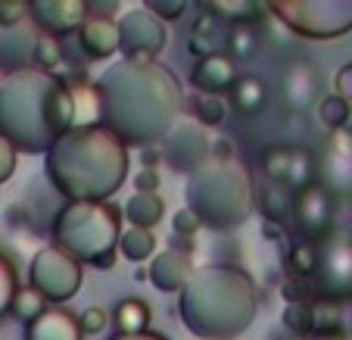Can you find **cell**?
Wrapping results in <instances>:
<instances>
[{"label":"cell","mask_w":352,"mask_h":340,"mask_svg":"<svg viewBox=\"0 0 352 340\" xmlns=\"http://www.w3.org/2000/svg\"><path fill=\"white\" fill-rule=\"evenodd\" d=\"M109 321H113V315H109L107 309H100V306H87L85 312L78 315L81 334H100V331H107Z\"/></svg>","instance_id":"31"},{"label":"cell","mask_w":352,"mask_h":340,"mask_svg":"<svg viewBox=\"0 0 352 340\" xmlns=\"http://www.w3.org/2000/svg\"><path fill=\"white\" fill-rule=\"evenodd\" d=\"M47 297L41 294V290H34L32 284L28 287H19V290H16V297H13V306H10V315H13V319H19V321H25V325H32V321H38L41 315L47 312Z\"/></svg>","instance_id":"21"},{"label":"cell","mask_w":352,"mask_h":340,"mask_svg":"<svg viewBox=\"0 0 352 340\" xmlns=\"http://www.w3.org/2000/svg\"><path fill=\"white\" fill-rule=\"evenodd\" d=\"M146 10H150V13L153 16H162V19H175V16H181L187 10V3H160V0H150V3H146Z\"/></svg>","instance_id":"36"},{"label":"cell","mask_w":352,"mask_h":340,"mask_svg":"<svg viewBox=\"0 0 352 340\" xmlns=\"http://www.w3.org/2000/svg\"><path fill=\"white\" fill-rule=\"evenodd\" d=\"M333 215H337V197L327 191L321 181L302 187V191L293 193V219H296V231L309 240V244H318V240L331 237L333 231Z\"/></svg>","instance_id":"5"},{"label":"cell","mask_w":352,"mask_h":340,"mask_svg":"<svg viewBox=\"0 0 352 340\" xmlns=\"http://www.w3.org/2000/svg\"><path fill=\"white\" fill-rule=\"evenodd\" d=\"M119 34H122V50L131 56V63H146L153 60L166 44V32H162L160 19L150 10H134L125 19L119 22Z\"/></svg>","instance_id":"8"},{"label":"cell","mask_w":352,"mask_h":340,"mask_svg":"<svg viewBox=\"0 0 352 340\" xmlns=\"http://www.w3.org/2000/svg\"><path fill=\"white\" fill-rule=\"evenodd\" d=\"M237 78H240L237 66H234V60L231 56H225V54L203 56V60L193 66V72H190V85L197 87L199 94H212V97L231 91Z\"/></svg>","instance_id":"12"},{"label":"cell","mask_w":352,"mask_h":340,"mask_svg":"<svg viewBox=\"0 0 352 340\" xmlns=\"http://www.w3.org/2000/svg\"><path fill=\"white\" fill-rule=\"evenodd\" d=\"M66 131H72V107L63 78L25 69L0 81V138L16 150L38 153Z\"/></svg>","instance_id":"1"},{"label":"cell","mask_w":352,"mask_h":340,"mask_svg":"<svg viewBox=\"0 0 352 340\" xmlns=\"http://www.w3.org/2000/svg\"><path fill=\"white\" fill-rule=\"evenodd\" d=\"M28 16V3L25 0H0V28H13L22 25Z\"/></svg>","instance_id":"32"},{"label":"cell","mask_w":352,"mask_h":340,"mask_svg":"<svg viewBox=\"0 0 352 340\" xmlns=\"http://www.w3.org/2000/svg\"><path fill=\"white\" fill-rule=\"evenodd\" d=\"M41 34L32 28V22H22L13 28H0V69L10 75L25 72V66H34V44Z\"/></svg>","instance_id":"11"},{"label":"cell","mask_w":352,"mask_h":340,"mask_svg":"<svg viewBox=\"0 0 352 340\" xmlns=\"http://www.w3.org/2000/svg\"><path fill=\"white\" fill-rule=\"evenodd\" d=\"M228 100L240 116H256L268 103V87L259 75H240L234 81V87L228 91Z\"/></svg>","instance_id":"16"},{"label":"cell","mask_w":352,"mask_h":340,"mask_svg":"<svg viewBox=\"0 0 352 340\" xmlns=\"http://www.w3.org/2000/svg\"><path fill=\"white\" fill-rule=\"evenodd\" d=\"M315 340H352V334H315Z\"/></svg>","instance_id":"39"},{"label":"cell","mask_w":352,"mask_h":340,"mask_svg":"<svg viewBox=\"0 0 352 340\" xmlns=\"http://www.w3.org/2000/svg\"><path fill=\"white\" fill-rule=\"evenodd\" d=\"M13 169H16V147L7 138H0V184L13 175Z\"/></svg>","instance_id":"34"},{"label":"cell","mask_w":352,"mask_h":340,"mask_svg":"<svg viewBox=\"0 0 352 340\" xmlns=\"http://www.w3.org/2000/svg\"><path fill=\"white\" fill-rule=\"evenodd\" d=\"M199 225H203V222H199V215L193 213L190 206L178 209V213H175V219H172V231L181 234V237H193V234L199 231Z\"/></svg>","instance_id":"33"},{"label":"cell","mask_w":352,"mask_h":340,"mask_svg":"<svg viewBox=\"0 0 352 340\" xmlns=\"http://www.w3.org/2000/svg\"><path fill=\"white\" fill-rule=\"evenodd\" d=\"M16 290H19V281H16V268H13V262H10L7 256L0 253V319L10 312Z\"/></svg>","instance_id":"28"},{"label":"cell","mask_w":352,"mask_h":340,"mask_svg":"<svg viewBox=\"0 0 352 340\" xmlns=\"http://www.w3.org/2000/svg\"><path fill=\"white\" fill-rule=\"evenodd\" d=\"M262 197H268L265 203H262V213L268 215V219H274V222H280L287 215V209L293 206L290 203V197H287V187H280V184H268L265 191H262Z\"/></svg>","instance_id":"29"},{"label":"cell","mask_w":352,"mask_h":340,"mask_svg":"<svg viewBox=\"0 0 352 340\" xmlns=\"http://www.w3.org/2000/svg\"><path fill=\"white\" fill-rule=\"evenodd\" d=\"M78 41L91 60H107V56H113L122 47L119 25H116L113 19H85V25H81V32H78Z\"/></svg>","instance_id":"13"},{"label":"cell","mask_w":352,"mask_h":340,"mask_svg":"<svg viewBox=\"0 0 352 340\" xmlns=\"http://www.w3.org/2000/svg\"><path fill=\"white\" fill-rule=\"evenodd\" d=\"M231 60H250L259 54V34H256L253 22H237L228 25V44H225Z\"/></svg>","instance_id":"20"},{"label":"cell","mask_w":352,"mask_h":340,"mask_svg":"<svg viewBox=\"0 0 352 340\" xmlns=\"http://www.w3.org/2000/svg\"><path fill=\"white\" fill-rule=\"evenodd\" d=\"M209 13L225 16L228 25H237V22H250V13H256V3H206Z\"/></svg>","instance_id":"30"},{"label":"cell","mask_w":352,"mask_h":340,"mask_svg":"<svg viewBox=\"0 0 352 340\" xmlns=\"http://www.w3.org/2000/svg\"><path fill=\"white\" fill-rule=\"evenodd\" d=\"M228 44V28L221 32V22L212 19V16H206L203 22H197V28H193L190 34V50L203 60V56H215L219 54V47Z\"/></svg>","instance_id":"19"},{"label":"cell","mask_w":352,"mask_h":340,"mask_svg":"<svg viewBox=\"0 0 352 340\" xmlns=\"http://www.w3.org/2000/svg\"><path fill=\"white\" fill-rule=\"evenodd\" d=\"M262 172L274 181V184L287 187V191H302V187L315 184V160L306 147H293V144H280V147L265 150L262 156Z\"/></svg>","instance_id":"6"},{"label":"cell","mask_w":352,"mask_h":340,"mask_svg":"<svg viewBox=\"0 0 352 340\" xmlns=\"http://www.w3.org/2000/svg\"><path fill=\"white\" fill-rule=\"evenodd\" d=\"M333 87H337V94L343 97V100L352 103V63L337 72V81H333Z\"/></svg>","instance_id":"37"},{"label":"cell","mask_w":352,"mask_h":340,"mask_svg":"<svg viewBox=\"0 0 352 340\" xmlns=\"http://www.w3.org/2000/svg\"><path fill=\"white\" fill-rule=\"evenodd\" d=\"M349 100H343L340 94H331V97H324V100L318 103V119L324 122L331 131H340V128H349Z\"/></svg>","instance_id":"24"},{"label":"cell","mask_w":352,"mask_h":340,"mask_svg":"<svg viewBox=\"0 0 352 340\" xmlns=\"http://www.w3.org/2000/svg\"><path fill=\"white\" fill-rule=\"evenodd\" d=\"M134 187H138V193H156V187H160V172H156V169L138 172L134 175Z\"/></svg>","instance_id":"35"},{"label":"cell","mask_w":352,"mask_h":340,"mask_svg":"<svg viewBox=\"0 0 352 340\" xmlns=\"http://www.w3.org/2000/svg\"><path fill=\"white\" fill-rule=\"evenodd\" d=\"M119 209L109 203H69L54 225L56 247L72 256H81L97 268L116 262L119 244Z\"/></svg>","instance_id":"2"},{"label":"cell","mask_w":352,"mask_h":340,"mask_svg":"<svg viewBox=\"0 0 352 340\" xmlns=\"http://www.w3.org/2000/svg\"><path fill=\"white\" fill-rule=\"evenodd\" d=\"M212 153H215V160H219V162H231L234 160V144L228 138L215 140V144H212Z\"/></svg>","instance_id":"38"},{"label":"cell","mask_w":352,"mask_h":340,"mask_svg":"<svg viewBox=\"0 0 352 340\" xmlns=\"http://www.w3.org/2000/svg\"><path fill=\"white\" fill-rule=\"evenodd\" d=\"M125 215L131 222V228H146V231H153L156 222H162L166 215V206L156 193H134L131 200L125 203Z\"/></svg>","instance_id":"18"},{"label":"cell","mask_w":352,"mask_h":340,"mask_svg":"<svg viewBox=\"0 0 352 340\" xmlns=\"http://www.w3.org/2000/svg\"><path fill=\"white\" fill-rule=\"evenodd\" d=\"M63 63V47H60V38H50V34H41L38 44H34V66L38 72L50 75L56 72Z\"/></svg>","instance_id":"25"},{"label":"cell","mask_w":352,"mask_h":340,"mask_svg":"<svg viewBox=\"0 0 352 340\" xmlns=\"http://www.w3.org/2000/svg\"><path fill=\"white\" fill-rule=\"evenodd\" d=\"M28 16H32L34 25L41 28V34L63 38V34L81 32V25H85V19H87V3H60V0L28 3Z\"/></svg>","instance_id":"9"},{"label":"cell","mask_w":352,"mask_h":340,"mask_svg":"<svg viewBox=\"0 0 352 340\" xmlns=\"http://www.w3.org/2000/svg\"><path fill=\"white\" fill-rule=\"evenodd\" d=\"M318 91H321V78L312 63L293 60L287 66L284 81H280V94H284V103L293 113H302V109L315 107L318 103Z\"/></svg>","instance_id":"10"},{"label":"cell","mask_w":352,"mask_h":340,"mask_svg":"<svg viewBox=\"0 0 352 340\" xmlns=\"http://www.w3.org/2000/svg\"><path fill=\"white\" fill-rule=\"evenodd\" d=\"M284 321L293 334H299V337L312 334L315 331V303H287Z\"/></svg>","instance_id":"26"},{"label":"cell","mask_w":352,"mask_h":340,"mask_svg":"<svg viewBox=\"0 0 352 340\" xmlns=\"http://www.w3.org/2000/svg\"><path fill=\"white\" fill-rule=\"evenodd\" d=\"M287 266H290V275L293 278H312L318 275V266H321V247L318 244H296L287 256Z\"/></svg>","instance_id":"23"},{"label":"cell","mask_w":352,"mask_h":340,"mask_svg":"<svg viewBox=\"0 0 352 340\" xmlns=\"http://www.w3.org/2000/svg\"><path fill=\"white\" fill-rule=\"evenodd\" d=\"M119 250L125 259L144 262L156 253V234L146 231V228H128V231L119 237Z\"/></svg>","instance_id":"22"},{"label":"cell","mask_w":352,"mask_h":340,"mask_svg":"<svg viewBox=\"0 0 352 340\" xmlns=\"http://www.w3.org/2000/svg\"><path fill=\"white\" fill-rule=\"evenodd\" d=\"M318 172L321 184L333 197H352V128H340V131L327 134Z\"/></svg>","instance_id":"7"},{"label":"cell","mask_w":352,"mask_h":340,"mask_svg":"<svg viewBox=\"0 0 352 340\" xmlns=\"http://www.w3.org/2000/svg\"><path fill=\"white\" fill-rule=\"evenodd\" d=\"M193 272V262H190V253H181V250H168V253H162L160 259L153 262V268H150V281H153L160 290H178V287L187 284V278H190Z\"/></svg>","instance_id":"14"},{"label":"cell","mask_w":352,"mask_h":340,"mask_svg":"<svg viewBox=\"0 0 352 340\" xmlns=\"http://www.w3.org/2000/svg\"><path fill=\"white\" fill-rule=\"evenodd\" d=\"M32 287L50 303H63L81 287V266L60 247H44L32 262Z\"/></svg>","instance_id":"3"},{"label":"cell","mask_w":352,"mask_h":340,"mask_svg":"<svg viewBox=\"0 0 352 340\" xmlns=\"http://www.w3.org/2000/svg\"><path fill=\"white\" fill-rule=\"evenodd\" d=\"M318 294L321 300L349 303L352 300V237L331 234L321 250L318 266Z\"/></svg>","instance_id":"4"},{"label":"cell","mask_w":352,"mask_h":340,"mask_svg":"<svg viewBox=\"0 0 352 340\" xmlns=\"http://www.w3.org/2000/svg\"><path fill=\"white\" fill-rule=\"evenodd\" d=\"M193 113L203 125H219L225 122V113H228V103L225 97H212V94H199L197 100H193Z\"/></svg>","instance_id":"27"},{"label":"cell","mask_w":352,"mask_h":340,"mask_svg":"<svg viewBox=\"0 0 352 340\" xmlns=\"http://www.w3.org/2000/svg\"><path fill=\"white\" fill-rule=\"evenodd\" d=\"M150 319H153V309L146 306L140 297H125V300L113 309V321L125 337H138V334H144L146 325H150Z\"/></svg>","instance_id":"17"},{"label":"cell","mask_w":352,"mask_h":340,"mask_svg":"<svg viewBox=\"0 0 352 340\" xmlns=\"http://www.w3.org/2000/svg\"><path fill=\"white\" fill-rule=\"evenodd\" d=\"M25 340H81L78 319L63 309H47L38 321L25 328Z\"/></svg>","instance_id":"15"}]
</instances>
